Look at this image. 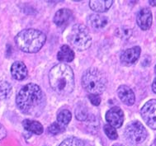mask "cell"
I'll list each match as a JSON object with an SVG mask.
<instances>
[{"label":"cell","mask_w":156,"mask_h":146,"mask_svg":"<svg viewBox=\"0 0 156 146\" xmlns=\"http://www.w3.org/2000/svg\"><path fill=\"white\" fill-rule=\"evenodd\" d=\"M45 102V95L36 84L25 85L16 98L18 109L26 115L32 116H38L43 112Z\"/></svg>","instance_id":"6da1fadb"},{"label":"cell","mask_w":156,"mask_h":146,"mask_svg":"<svg viewBox=\"0 0 156 146\" xmlns=\"http://www.w3.org/2000/svg\"><path fill=\"white\" fill-rule=\"evenodd\" d=\"M49 82L52 89L60 95H69L74 88L73 69L65 63L55 65L49 73Z\"/></svg>","instance_id":"7a4b0ae2"},{"label":"cell","mask_w":156,"mask_h":146,"mask_svg":"<svg viewBox=\"0 0 156 146\" xmlns=\"http://www.w3.org/2000/svg\"><path fill=\"white\" fill-rule=\"evenodd\" d=\"M46 36L37 29L28 28L21 31L15 37L16 45L26 53H37L42 48Z\"/></svg>","instance_id":"3957f363"},{"label":"cell","mask_w":156,"mask_h":146,"mask_svg":"<svg viewBox=\"0 0 156 146\" xmlns=\"http://www.w3.org/2000/svg\"><path fill=\"white\" fill-rule=\"evenodd\" d=\"M83 87L89 94L99 95L107 87V79L104 74L97 69H88L82 77Z\"/></svg>","instance_id":"277c9868"},{"label":"cell","mask_w":156,"mask_h":146,"mask_svg":"<svg viewBox=\"0 0 156 146\" xmlns=\"http://www.w3.org/2000/svg\"><path fill=\"white\" fill-rule=\"evenodd\" d=\"M68 40L72 46L80 51H85L92 45L89 30L82 24H76L72 27Z\"/></svg>","instance_id":"5b68a950"},{"label":"cell","mask_w":156,"mask_h":146,"mask_svg":"<svg viewBox=\"0 0 156 146\" xmlns=\"http://www.w3.org/2000/svg\"><path fill=\"white\" fill-rule=\"evenodd\" d=\"M124 135L126 141L132 144H139L145 141L148 132L140 121H131L126 126Z\"/></svg>","instance_id":"8992f818"},{"label":"cell","mask_w":156,"mask_h":146,"mask_svg":"<svg viewBox=\"0 0 156 146\" xmlns=\"http://www.w3.org/2000/svg\"><path fill=\"white\" fill-rule=\"evenodd\" d=\"M140 114L148 126L156 130V99H151L143 106Z\"/></svg>","instance_id":"52a82bcc"},{"label":"cell","mask_w":156,"mask_h":146,"mask_svg":"<svg viewBox=\"0 0 156 146\" xmlns=\"http://www.w3.org/2000/svg\"><path fill=\"white\" fill-rule=\"evenodd\" d=\"M106 121L114 128H120L124 121V112L120 107H114L106 113Z\"/></svg>","instance_id":"ba28073f"},{"label":"cell","mask_w":156,"mask_h":146,"mask_svg":"<svg viewBox=\"0 0 156 146\" xmlns=\"http://www.w3.org/2000/svg\"><path fill=\"white\" fill-rule=\"evenodd\" d=\"M152 21H153V17H152V12L150 9L144 8L138 12L137 17H136V22L140 29L146 31L151 28Z\"/></svg>","instance_id":"9c48e42d"},{"label":"cell","mask_w":156,"mask_h":146,"mask_svg":"<svg viewBox=\"0 0 156 146\" xmlns=\"http://www.w3.org/2000/svg\"><path fill=\"white\" fill-rule=\"evenodd\" d=\"M140 47L134 46L132 48L126 50L121 55V61L126 65H131L135 64L140 55Z\"/></svg>","instance_id":"30bf717a"},{"label":"cell","mask_w":156,"mask_h":146,"mask_svg":"<svg viewBox=\"0 0 156 146\" xmlns=\"http://www.w3.org/2000/svg\"><path fill=\"white\" fill-rule=\"evenodd\" d=\"M117 94L121 101L127 106H132L136 101V96L131 87L126 85H121L117 89Z\"/></svg>","instance_id":"8fae6325"},{"label":"cell","mask_w":156,"mask_h":146,"mask_svg":"<svg viewBox=\"0 0 156 146\" xmlns=\"http://www.w3.org/2000/svg\"><path fill=\"white\" fill-rule=\"evenodd\" d=\"M88 25L93 29H102L108 25V19L105 16L94 13V14L89 15L87 19Z\"/></svg>","instance_id":"7c38bea8"},{"label":"cell","mask_w":156,"mask_h":146,"mask_svg":"<svg viewBox=\"0 0 156 146\" xmlns=\"http://www.w3.org/2000/svg\"><path fill=\"white\" fill-rule=\"evenodd\" d=\"M11 74L16 80H23L27 76V69L22 61L14 62L11 66Z\"/></svg>","instance_id":"4fadbf2b"},{"label":"cell","mask_w":156,"mask_h":146,"mask_svg":"<svg viewBox=\"0 0 156 146\" xmlns=\"http://www.w3.org/2000/svg\"><path fill=\"white\" fill-rule=\"evenodd\" d=\"M73 17V12L68 9H61L55 12L54 16V23L58 27L66 25Z\"/></svg>","instance_id":"5bb4252c"},{"label":"cell","mask_w":156,"mask_h":146,"mask_svg":"<svg viewBox=\"0 0 156 146\" xmlns=\"http://www.w3.org/2000/svg\"><path fill=\"white\" fill-rule=\"evenodd\" d=\"M112 3V0H92L89 1V7L94 12H104L111 8Z\"/></svg>","instance_id":"9a60e30c"},{"label":"cell","mask_w":156,"mask_h":146,"mask_svg":"<svg viewBox=\"0 0 156 146\" xmlns=\"http://www.w3.org/2000/svg\"><path fill=\"white\" fill-rule=\"evenodd\" d=\"M23 126L26 130L31 132V133H33L35 135H41L43 131H44L42 125L37 121L26 119V120L23 121Z\"/></svg>","instance_id":"2e32d148"},{"label":"cell","mask_w":156,"mask_h":146,"mask_svg":"<svg viewBox=\"0 0 156 146\" xmlns=\"http://www.w3.org/2000/svg\"><path fill=\"white\" fill-rule=\"evenodd\" d=\"M57 59L60 62H71L74 59V52L68 45H64L60 47L57 54Z\"/></svg>","instance_id":"e0dca14e"},{"label":"cell","mask_w":156,"mask_h":146,"mask_svg":"<svg viewBox=\"0 0 156 146\" xmlns=\"http://www.w3.org/2000/svg\"><path fill=\"white\" fill-rule=\"evenodd\" d=\"M71 118H72V115H71L70 112L67 109H63L58 112L57 122L64 126H66L69 123V121H71Z\"/></svg>","instance_id":"ac0fdd59"},{"label":"cell","mask_w":156,"mask_h":146,"mask_svg":"<svg viewBox=\"0 0 156 146\" xmlns=\"http://www.w3.org/2000/svg\"><path fill=\"white\" fill-rule=\"evenodd\" d=\"M88 112L84 104L80 103L77 106L76 109H75V116H76L77 120L80 121H85L87 118L88 117Z\"/></svg>","instance_id":"d6986e66"},{"label":"cell","mask_w":156,"mask_h":146,"mask_svg":"<svg viewBox=\"0 0 156 146\" xmlns=\"http://www.w3.org/2000/svg\"><path fill=\"white\" fill-rule=\"evenodd\" d=\"M12 92L11 84L7 81H0V100L9 98Z\"/></svg>","instance_id":"ffe728a7"},{"label":"cell","mask_w":156,"mask_h":146,"mask_svg":"<svg viewBox=\"0 0 156 146\" xmlns=\"http://www.w3.org/2000/svg\"><path fill=\"white\" fill-rule=\"evenodd\" d=\"M116 37H120L123 40H127L131 37L132 35V30L127 27H122L120 28H117L116 31Z\"/></svg>","instance_id":"44dd1931"},{"label":"cell","mask_w":156,"mask_h":146,"mask_svg":"<svg viewBox=\"0 0 156 146\" xmlns=\"http://www.w3.org/2000/svg\"><path fill=\"white\" fill-rule=\"evenodd\" d=\"M65 130H66V126H64L62 125H60V123H58V122H54V123H52L48 127V132L52 135H59L60 133H63V132L65 131Z\"/></svg>","instance_id":"7402d4cb"},{"label":"cell","mask_w":156,"mask_h":146,"mask_svg":"<svg viewBox=\"0 0 156 146\" xmlns=\"http://www.w3.org/2000/svg\"><path fill=\"white\" fill-rule=\"evenodd\" d=\"M60 146H86L81 140L75 137H71L66 139L60 144Z\"/></svg>","instance_id":"603a6c76"},{"label":"cell","mask_w":156,"mask_h":146,"mask_svg":"<svg viewBox=\"0 0 156 146\" xmlns=\"http://www.w3.org/2000/svg\"><path fill=\"white\" fill-rule=\"evenodd\" d=\"M104 132H105L106 135L108 136L110 140H116L117 137H118V135H117V132H116V128H114L110 125H105L104 126Z\"/></svg>","instance_id":"cb8c5ba5"},{"label":"cell","mask_w":156,"mask_h":146,"mask_svg":"<svg viewBox=\"0 0 156 146\" xmlns=\"http://www.w3.org/2000/svg\"><path fill=\"white\" fill-rule=\"evenodd\" d=\"M88 99L90 100L93 105L94 106H98L101 102V98L99 95H94V94H89L88 95Z\"/></svg>","instance_id":"d4e9b609"},{"label":"cell","mask_w":156,"mask_h":146,"mask_svg":"<svg viewBox=\"0 0 156 146\" xmlns=\"http://www.w3.org/2000/svg\"><path fill=\"white\" fill-rule=\"evenodd\" d=\"M6 135H7V130L3 125L0 123V141L3 140V138H5Z\"/></svg>","instance_id":"484cf974"},{"label":"cell","mask_w":156,"mask_h":146,"mask_svg":"<svg viewBox=\"0 0 156 146\" xmlns=\"http://www.w3.org/2000/svg\"><path fill=\"white\" fill-rule=\"evenodd\" d=\"M154 72H155V74H156V65H155V67H154ZM152 90H153L154 93H156V77H155V79H154L153 84H152Z\"/></svg>","instance_id":"4316f807"},{"label":"cell","mask_w":156,"mask_h":146,"mask_svg":"<svg viewBox=\"0 0 156 146\" xmlns=\"http://www.w3.org/2000/svg\"><path fill=\"white\" fill-rule=\"evenodd\" d=\"M149 3L151 6H156V1H150Z\"/></svg>","instance_id":"83f0119b"},{"label":"cell","mask_w":156,"mask_h":146,"mask_svg":"<svg viewBox=\"0 0 156 146\" xmlns=\"http://www.w3.org/2000/svg\"><path fill=\"white\" fill-rule=\"evenodd\" d=\"M155 144H156V137H155Z\"/></svg>","instance_id":"f1b7e54d"}]
</instances>
